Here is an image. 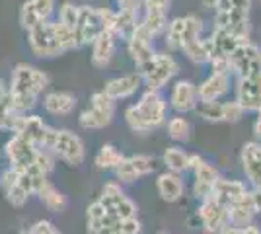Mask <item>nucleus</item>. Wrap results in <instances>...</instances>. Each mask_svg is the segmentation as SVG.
Masks as SVG:
<instances>
[{
  "label": "nucleus",
  "instance_id": "36",
  "mask_svg": "<svg viewBox=\"0 0 261 234\" xmlns=\"http://www.w3.org/2000/svg\"><path fill=\"white\" fill-rule=\"evenodd\" d=\"M181 51H184V55L187 57L191 63H195V65H207V63H211V57H213L208 39H203V37L193 41V43L185 45Z\"/></svg>",
  "mask_w": 261,
  "mask_h": 234
},
{
  "label": "nucleus",
  "instance_id": "10",
  "mask_svg": "<svg viewBox=\"0 0 261 234\" xmlns=\"http://www.w3.org/2000/svg\"><path fill=\"white\" fill-rule=\"evenodd\" d=\"M197 221L201 224V230L205 234H220L228 226V207L218 203L213 197L199 201L195 213Z\"/></svg>",
  "mask_w": 261,
  "mask_h": 234
},
{
  "label": "nucleus",
  "instance_id": "42",
  "mask_svg": "<svg viewBox=\"0 0 261 234\" xmlns=\"http://www.w3.org/2000/svg\"><path fill=\"white\" fill-rule=\"evenodd\" d=\"M141 232H142V223L139 221V217H133V219H121L113 234H141Z\"/></svg>",
  "mask_w": 261,
  "mask_h": 234
},
{
  "label": "nucleus",
  "instance_id": "38",
  "mask_svg": "<svg viewBox=\"0 0 261 234\" xmlns=\"http://www.w3.org/2000/svg\"><path fill=\"white\" fill-rule=\"evenodd\" d=\"M201 32H203V25L201 20L195 16H185L184 18V32H181V49L185 45L193 43L197 39H201Z\"/></svg>",
  "mask_w": 261,
  "mask_h": 234
},
{
  "label": "nucleus",
  "instance_id": "45",
  "mask_svg": "<svg viewBox=\"0 0 261 234\" xmlns=\"http://www.w3.org/2000/svg\"><path fill=\"white\" fill-rule=\"evenodd\" d=\"M33 6H35V10L39 12V16L47 20L51 14H53V8H55V0H32Z\"/></svg>",
  "mask_w": 261,
  "mask_h": 234
},
{
  "label": "nucleus",
  "instance_id": "43",
  "mask_svg": "<svg viewBox=\"0 0 261 234\" xmlns=\"http://www.w3.org/2000/svg\"><path fill=\"white\" fill-rule=\"evenodd\" d=\"M28 232L30 234H61L59 232V228L55 226V223L47 221V219H41V221L33 223L32 226L28 228Z\"/></svg>",
  "mask_w": 261,
  "mask_h": 234
},
{
  "label": "nucleus",
  "instance_id": "53",
  "mask_svg": "<svg viewBox=\"0 0 261 234\" xmlns=\"http://www.w3.org/2000/svg\"><path fill=\"white\" fill-rule=\"evenodd\" d=\"M18 234H30V232H28V230H20Z\"/></svg>",
  "mask_w": 261,
  "mask_h": 234
},
{
  "label": "nucleus",
  "instance_id": "15",
  "mask_svg": "<svg viewBox=\"0 0 261 234\" xmlns=\"http://www.w3.org/2000/svg\"><path fill=\"white\" fill-rule=\"evenodd\" d=\"M168 106L179 115L191 113L197 110L199 106V92H197V84L191 80H177L172 90H170V100Z\"/></svg>",
  "mask_w": 261,
  "mask_h": 234
},
{
  "label": "nucleus",
  "instance_id": "32",
  "mask_svg": "<svg viewBox=\"0 0 261 234\" xmlns=\"http://www.w3.org/2000/svg\"><path fill=\"white\" fill-rule=\"evenodd\" d=\"M37 199L43 203V207L51 213H63L68 207V199L59 188H55L51 181H47L41 186V190L37 191Z\"/></svg>",
  "mask_w": 261,
  "mask_h": 234
},
{
  "label": "nucleus",
  "instance_id": "33",
  "mask_svg": "<svg viewBox=\"0 0 261 234\" xmlns=\"http://www.w3.org/2000/svg\"><path fill=\"white\" fill-rule=\"evenodd\" d=\"M189 158H191V152L184 150L181 146L174 145V146H168L162 152V164L170 172L185 174V172H189Z\"/></svg>",
  "mask_w": 261,
  "mask_h": 234
},
{
  "label": "nucleus",
  "instance_id": "29",
  "mask_svg": "<svg viewBox=\"0 0 261 234\" xmlns=\"http://www.w3.org/2000/svg\"><path fill=\"white\" fill-rule=\"evenodd\" d=\"M141 25L152 37L160 35L168 28L166 10L160 8V6H156V4H152V2H148V0H144V16H142L141 20Z\"/></svg>",
  "mask_w": 261,
  "mask_h": 234
},
{
  "label": "nucleus",
  "instance_id": "34",
  "mask_svg": "<svg viewBox=\"0 0 261 234\" xmlns=\"http://www.w3.org/2000/svg\"><path fill=\"white\" fill-rule=\"evenodd\" d=\"M137 14H139V10H123V8H121V10L117 12V18H115L113 34L117 35V37H123V39L127 41L130 35L135 34L137 25H139Z\"/></svg>",
  "mask_w": 261,
  "mask_h": 234
},
{
  "label": "nucleus",
  "instance_id": "6",
  "mask_svg": "<svg viewBox=\"0 0 261 234\" xmlns=\"http://www.w3.org/2000/svg\"><path fill=\"white\" fill-rule=\"evenodd\" d=\"M179 72V65L172 55L168 53H156L150 63L139 68L144 86L150 90H162L172 78Z\"/></svg>",
  "mask_w": 261,
  "mask_h": 234
},
{
  "label": "nucleus",
  "instance_id": "11",
  "mask_svg": "<svg viewBox=\"0 0 261 234\" xmlns=\"http://www.w3.org/2000/svg\"><path fill=\"white\" fill-rule=\"evenodd\" d=\"M195 113L208 123H236L244 117V108L236 100L232 101H199Z\"/></svg>",
  "mask_w": 261,
  "mask_h": 234
},
{
  "label": "nucleus",
  "instance_id": "2",
  "mask_svg": "<svg viewBox=\"0 0 261 234\" xmlns=\"http://www.w3.org/2000/svg\"><path fill=\"white\" fill-rule=\"evenodd\" d=\"M168 121V101L160 90L146 88L137 103L125 110V123L137 135H148Z\"/></svg>",
  "mask_w": 261,
  "mask_h": 234
},
{
  "label": "nucleus",
  "instance_id": "5",
  "mask_svg": "<svg viewBox=\"0 0 261 234\" xmlns=\"http://www.w3.org/2000/svg\"><path fill=\"white\" fill-rule=\"evenodd\" d=\"M99 203L108 209L111 215L119 219H133L139 217V205L130 199L123 190V184L117 179H109L101 186V191L98 195Z\"/></svg>",
  "mask_w": 261,
  "mask_h": 234
},
{
  "label": "nucleus",
  "instance_id": "40",
  "mask_svg": "<svg viewBox=\"0 0 261 234\" xmlns=\"http://www.w3.org/2000/svg\"><path fill=\"white\" fill-rule=\"evenodd\" d=\"M41 22H45L43 18L39 16V12L35 10V6H33L32 0H28V2H23L22 4V10H20V23H22L23 30H32L35 25H39Z\"/></svg>",
  "mask_w": 261,
  "mask_h": 234
},
{
  "label": "nucleus",
  "instance_id": "23",
  "mask_svg": "<svg viewBox=\"0 0 261 234\" xmlns=\"http://www.w3.org/2000/svg\"><path fill=\"white\" fill-rule=\"evenodd\" d=\"M156 191L160 199L166 203H177L185 193V179L184 174L164 170L156 176Z\"/></svg>",
  "mask_w": 261,
  "mask_h": 234
},
{
  "label": "nucleus",
  "instance_id": "25",
  "mask_svg": "<svg viewBox=\"0 0 261 234\" xmlns=\"http://www.w3.org/2000/svg\"><path fill=\"white\" fill-rule=\"evenodd\" d=\"M232 80L230 74H220V72H211V76L205 78L199 86V101H218L222 100L226 94L230 92Z\"/></svg>",
  "mask_w": 261,
  "mask_h": 234
},
{
  "label": "nucleus",
  "instance_id": "49",
  "mask_svg": "<svg viewBox=\"0 0 261 234\" xmlns=\"http://www.w3.org/2000/svg\"><path fill=\"white\" fill-rule=\"evenodd\" d=\"M139 0H119V8L123 10H139Z\"/></svg>",
  "mask_w": 261,
  "mask_h": 234
},
{
  "label": "nucleus",
  "instance_id": "30",
  "mask_svg": "<svg viewBox=\"0 0 261 234\" xmlns=\"http://www.w3.org/2000/svg\"><path fill=\"white\" fill-rule=\"evenodd\" d=\"M255 209H253V203H251V195L248 191V195H244L240 201L232 203L228 207V223L232 226H248L253 224L255 219Z\"/></svg>",
  "mask_w": 261,
  "mask_h": 234
},
{
  "label": "nucleus",
  "instance_id": "47",
  "mask_svg": "<svg viewBox=\"0 0 261 234\" xmlns=\"http://www.w3.org/2000/svg\"><path fill=\"white\" fill-rule=\"evenodd\" d=\"M12 110V103H10V92H8V86L0 80V113L8 112Z\"/></svg>",
  "mask_w": 261,
  "mask_h": 234
},
{
  "label": "nucleus",
  "instance_id": "27",
  "mask_svg": "<svg viewBox=\"0 0 261 234\" xmlns=\"http://www.w3.org/2000/svg\"><path fill=\"white\" fill-rule=\"evenodd\" d=\"M76 96L70 92H49L43 98V110L53 117H66L76 110Z\"/></svg>",
  "mask_w": 261,
  "mask_h": 234
},
{
  "label": "nucleus",
  "instance_id": "7",
  "mask_svg": "<svg viewBox=\"0 0 261 234\" xmlns=\"http://www.w3.org/2000/svg\"><path fill=\"white\" fill-rule=\"evenodd\" d=\"M28 43L33 55L39 59H53V57L66 53L59 35L55 32V22H47V20L28 32Z\"/></svg>",
  "mask_w": 261,
  "mask_h": 234
},
{
  "label": "nucleus",
  "instance_id": "39",
  "mask_svg": "<svg viewBox=\"0 0 261 234\" xmlns=\"http://www.w3.org/2000/svg\"><path fill=\"white\" fill-rule=\"evenodd\" d=\"M166 45L172 51H181V32H184V18H175L166 28Z\"/></svg>",
  "mask_w": 261,
  "mask_h": 234
},
{
  "label": "nucleus",
  "instance_id": "48",
  "mask_svg": "<svg viewBox=\"0 0 261 234\" xmlns=\"http://www.w3.org/2000/svg\"><path fill=\"white\" fill-rule=\"evenodd\" d=\"M251 203H253V209L259 215L261 213V188H250Z\"/></svg>",
  "mask_w": 261,
  "mask_h": 234
},
{
  "label": "nucleus",
  "instance_id": "41",
  "mask_svg": "<svg viewBox=\"0 0 261 234\" xmlns=\"http://www.w3.org/2000/svg\"><path fill=\"white\" fill-rule=\"evenodd\" d=\"M59 22H63L70 30H74L78 23V6H72V4L65 2L61 6V10H59Z\"/></svg>",
  "mask_w": 261,
  "mask_h": 234
},
{
  "label": "nucleus",
  "instance_id": "4",
  "mask_svg": "<svg viewBox=\"0 0 261 234\" xmlns=\"http://www.w3.org/2000/svg\"><path fill=\"white\" fill-rule=\"evenodd\" d=\"M57 160L65 162L66 166L76 168L84 164L86 160V143L82 137L70 129H57L53 139V145L49 148Z\"/></svg>",
  "mask_w": 261,
  "mask_h": 234
},
{
  "label": "nucleus",
  "instance_id": "3",
  "mask_svg": "<svg viewBox=\"0 0 261 234\" xmlns=\"http://www.w3.org/2000/svg\"><path fill=\"white\" fill-rule=\"evenodd\" d=\"M115 117V100L108 96L103 90L92 94L90 106L78 117V125L86 131H99L106 129Z\"/></svg>",
  "mask_w": 261,
  "mask_h": 234
},
{
  "label": "nucleus",
  "instance_id": "17",
  "mask_svg": "<svg viewBox=\"0 0 261 234\" xmlns=\"http://www.w3.org/2000/svg\"><path fill=\"white\" fill-rule=\"evenodd\" d=\"M119 217L111 215V213L99 203V199L92 201L86 207V232L88 234H113L117 224H119Z\"/></svg>",
  "mask_w": 261,
  "mask_h": 234
},
{
  "label": "nucleus",
  "instance_id": "22",
  "mask_svg": "<svg viewBox=\"0 0 261 234\" xmlns=\"http://www.w3.org/2000/svg\"><path fill=\"white\" fill-rule=\"evenodd\" d=\"M193 174V188H191V193L197 201H203L211 197L213 193V188L217 184V179L220 178L218 170L208 160H203L199 166L191 172Z\"/></svg>",
  "mask_w": 261,
  "mask_h": 234
},
{
  "label": "nucleus",
  "instance_id": "12",
  "mask_svg": "<svg viewBox=\"0 0 261 234\" xmlns=\"http://www.w3.org/2000/svg\"><path fill=\"white\" fill-rule=\"evenodd\" d=\"M232 74L236 76H250L261 74V47L251 41H242L238 49L230 55Z\"/></svg>",
  "mask_w": 261,
  "mask_h": 234
},
{
  "label": "nucleus",
  "instance_id": "20",
  "mask_svg": "<svg viewBox=\"0 0 261 234\" xmlns=\"http://www.w3.org/2000/svg\"><path fill=\"white\" fill-rule=\"evenodd\" d=\"M0 190L4 191V197L12 207H18V209L23 207L32 197L30 191L23 188L22 179H20V172L12 170L10 166L0 174Z\"/></svg>",
  "mask_w": 261,
  "mask_h": 234
},
{
  "label": "nucleus",
  "instance_id": "16",
  "mask_svg": "<svg viewBox=\"0 0 261 234\" xmlns=\"http://www.w3.org/2000/svg\"><path fill=\"white\" fill-rule=\"evenodd\" d=\"M240 164L250 188H261V141H248L240 150Z\"/></svg>",
  "mask_w": 261,
  "mask_h": 234
},
{
  "label": "nucleus",
  "instance_id": "26",
  "mask_svg": "<svg viewBox=\"0 0 261 234\" xmlns=\"http://www.w3.org/2000/svg\"><path fill=\"white\" fill-rule=\"evenodd\" d=\"M115 45H117V35L103 30L92 43V65L96 68L109 67L115 55Z\"/></svg>",
  "mask_w": 261,
  "mask_h": 234
},
{
  "label": "nucleus",
  "instance_id": "50",
  "mask_svg": "<svg viewBox=\"0 0 261 234\" xmlns=\"http://www.w3.org/2000/svg\"><path fill=\"white\" fill-rule=\"evenodd\" d=\"M253 137L261 141V117H257L255 121H253Z\"/></svg>",
  "mask_w": 261,
  "mask_h": 234
},
{
  "label": "nucleus",
  "instance_id": "37",
  "mask_svg": "<svg viewBox=\"0 0 261 234\" xmlns=\"http://www.w3.org/2000/svg\"><path fill=\"white\" fill-rule=\"evenodd\" d=\"M203 6L215 12H248L250 14L251 0H203Z\"/></svg>",
  "mask_w": 261,
  "mask_h": 234
},
{
  "label": "nucleus",
  "instance_id": "8",
  "mask_svg": "<svg viewBox=\"0 0 261 234\" xmlns=\"http://www.w3.org/2000/svg\"><path fill=\"white\" fill-rule=\"evenodd\" d=\"M14 133L22 135L25 139H30L33 145L37 148H51L53 145V139L57 129L51 127L49 123L43 121V117L35 115V113H20L16 127H14Z\"/></svg>",
  "mask_w": 261,
  "mask_h": 234
},
{
  "label": "nucleus",
  "instance_id": "14",
  "mask_svg": "<svg viewBox=\"0 0 261 234\" xmlns=\"http://www.w3.org/2000/svg\"><path fill=\"white\" fill-rule=\"evenodd\" d=\"M103 32V22L99 10L90 8V6H78V23L74 28L78 47L94 43V39Z\"/></svg>",
  "mask_w": 261,
  "mask_h": 234
},
{
  "label": "nucleus",
  "instance_id": "31",
  "mask_svg": "<svg viewBox=\"0 0 261 234\" xmlns=\"http://www.w3.org/2000/svg\"><path fill=\"white\" fill-rule=\"evenodd\" d=\"M125 160V154L119 148L111 143L99 146V150L94 156V166L101 170V172H115L121 166V162Z\"/></svg>",
  "mask_w": 261,
  "mask_h": 234
},
{
  "label": "nucleus",
  "instance_id": "54",
  "mask_svg": "<svg viewBox=\"0 0 261 234\" xmlns=\"http://www.w3.org/2000/svg\"><path fill=\"white\" fill-rule=\"evenodd\" d=\"M158 234H172V232H158Z\"/></svg>",
  "mask_w": 261,
  "mask_h": 234
},
{
  "label": "nucleus",
  "instance_id": "28",
  "mask_svg": "<svg viewBox=\"0 0 261 234\" xmlns=\"http://www.w3.org/2000/svg\"><path fill=\"white\" fill-rule=\"evenodd\" d=\"M242 41H244V39H240L238 35L230 34L226 30H220V28H215L211 37H208V45H211L213 57H230L238 49V45L242 43ZM213 57H211V59H213Z\"/></svg>",
  "mask_w": 261,
  "mask_h": 234
},
{
  "label": "nucleus",
  "instance_id": "35",
  "mask_svg": "<svg viewBox=\"0 0 261 234\" xmlns=\"http://www.w3.org/2000/svg\"><path fill=\"white\" fill-rule=\"evenodd\" d=\"M164 127H166L168 137H170L174 143H185V141H189V137H191V123L187 121V117L179 115V113L174 115V117H170Z\"/></svg>",
  "mask_w": 261,
  "mask_h": 234
},
{
  "label": "nucleus",
  "instance_id": "52",
  "mask_svg": "<svg viewBox=\"0 0 261 234\" xmlns=\"http://www.w3.org/2000/svg\"><path fill=\"white\" fill-rule=\"evenodd\" d=\"M255 113H257V117H261V103H259V108H257V112Z\"/></svg>",
  "mask_w": 261,
  "mask_h": 234
},
{
  "label": "nucleus",
  "instance_id": "44",
  "mask_svg": "<svg viewBox=\"0 0 261 234\" xmlns=\"http://www.w3.org/2000/svg\"><path fill=\"white\" fill-rule=\"evenodd\" d=\"M208 65H211V70H213V72H220V74H232L230 57H213Z\"/></svg>",
  "mask_w": 261,
  "mask_h": 234
},
{
  "label": "nucleus",
  "instance_id": "24",
  "mask_svg": "<svg viewBox=\"0 0 261 234\" xmlns=\"http://www.w3.org/2000/svg\"><path fill=\"white\" fill-rule=\"evenodd\" d=\"M248 191H250V186H246V181L220 176L215 184V188H213L211 197L217 199L218 203H222L224 207H230L232 203L240 201L244 195H248Z\"/></svg>",
  "mask_w": 261,
  "mask_h": 234
},
{
  "label": "nucleus",
  "instance_id": "21",
  "mask_svg": "<svg viewBox=\"0 0 261 234\" xmlns=\"http://www.w3.org/2000/svg\"><path fill=\"white\" fill-rule=\"evenodd\" d=\"M142 86H144V82H142L141 74L139 72H130V74H123V76L108 80L106 86H103V92L108 96H111L115 101H119L133 98Z\"/></svg>",
  "mask_w": 261,
  "mask_h": 234
},
{
  "label": "nucleus",
  "instance_id": "51",
  "mask_svg": "<svg viewBox=\"0 0 261 234\" xmlns=\"http://www.w3.org/2000/svg\"><path fill=\"white\" fill-rule=\"evenodd\" d=\"M148 2H152V4H156V6H160V8H164V10H168V6H170L172 0H148Z\"/></svg>",
  "mask_w": 261,
  "mask_h": 234
},
{
  "label": "nucleus",
  "instance_id": "46",
  "mask_svg": "<svg viewBox=\"0 0 261 234\" xmlns=\"http://www.w3.org/2000/svg\"><path fill=\"white\" fill-rule=\"evenodd\" d=\"M220 234H261V230L255 224H248V226H232V224H228Z\"/></svg>",
  "mask_w": 261,
  "mask_h": 234
},
{
  "label": "nucleus",
  "instance_id": "19",
  "mask_svg": "<svg viewBox=\"0 0 261 234\" xmlns=\"http://www.w3.org/2000/svg\"><path fill=\"white\" fill-rule=\"evenodd\" d=\"M234 100L244 108V112H257L261 103V74L238 76Z\"/></svg>",
  "mask_w": 261,
  "mask_h": 234
},
{
  "label": "nucleus",
  "instance_id": "18",
  "mask_svg": "<svg viewBox=\"0 0 261 234\" xmlns=\"http://www.w3.org/2000/svg\"><path fill=\"white\" fill-rule=\"evenodd\" d=\"M152 39L154 37L142 28L141 22L137 25L135 34L127 39V53L133 59V63L137 65V68H142L146 63H150L152 57L156 55V51L152 47Z\"/></svg>",
  "mask_w": 261,
  "mask_h": 234
},
{
  "label": "nucleus",
  "instance_id": "1",
  "mask_svg": "<svg viewBox=\"0 0 261 234\" xmlns=\"http://www.w3.org/2000/svg\"><path fill=\"white\" fill-rule=\"evenodd\" d=\"M49 86V76L37 67L28 63H18L12 70V80L8 92H10V103L18 113H30L37 106L39 96Z\"/></svg>",
  "mask_w": 261,
  "mask_h": 234
},
{
  "label": "nucleus",
  "instance_id": "13",
  "mask_svg": "<svg viewBox=\"0 0 261 234\" xmlns=\"http://www.w3.org/2000/svg\"><path fill=\"white\" fill-rule=\"evenodd\" d=\"M156 170V160L150 154H130L125 156L121 166L113 172L115 179L121 184H135L139 179L150 176Z\"/></svg>",
  "mask_w": 261,
  "mask_h": 234
},
{
  "label": "nucleus",
  "instance_id": "9",
  "mask_svg": "<svg viewBox=\"0 0 261 234\" xmlns=\"http://www.w3.org/2000/svg\"><path fill=\"white\" fill-rule=\"evenodd\" d=\"M39 152V148L33 145L30 139H25L22 135L12 133V137L4 143V156L6 162L12 170L23 172L35 162V156Z\"/></svg>",
  "mask_w": 261,
  "mask_h": 234
}]
</instances>
